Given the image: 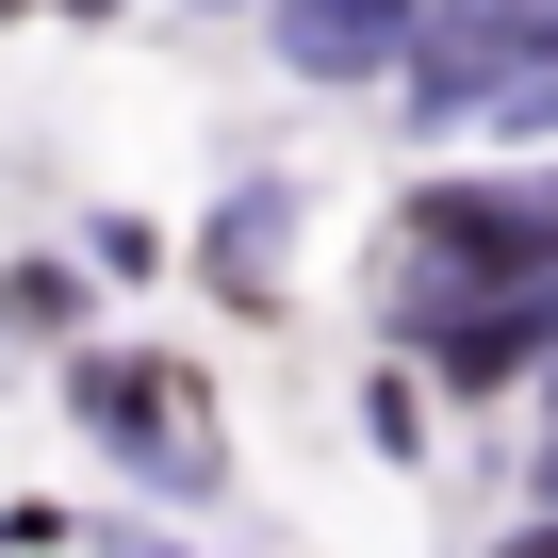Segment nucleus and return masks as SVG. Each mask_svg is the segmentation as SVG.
I'll return each mask as SVG.
<instances>
[{
    "label": "nucleus",
    "mask_w": 558,
    "mask_h": 558,
    "mask_svg": "<svg viewBox=\"0 0 558 558\" xmlns=\"http://www.w3.org/2000/svg\"><path fill=\"white\" fill-rule=\"evenodd\" d=\"M542 345H558V263H542V279H444V263H427V296H411V362H427L444 395H509Z\"/></svg>",
    "instance_id": "obj_1"
},
{
    "label": "nucleus",
    "mask_w": 558,
    "mask_h": 558,
    "mask_svg": "<svg viewBox=\"0 0 558 558\" xmlns=\"http://www.w3.org/2000/svg\"><path fill=\"white\" fill-rule=\"evenodd\" d=\"M411 116L427 132H460V116H493V99H525V83H558V17L542 0H460V17H427L411 34Z\"/></svg>",
    "instance_id": "obj_2"
},
{
    "label": "nucleus",
    "mask_w": 558,
    "mask_h": 558,
    "mask_svg": "<svg viewBox=\"0 0 558 558\" xmlns=\"http://www.w3.org/2000/svg\"><path fill=\"white\" fill-rule=\"evenodd\" d=\"M411 263H444V279H542L558 263V181H427L411 197Z\"/></svg>",
    "instance_id": "obj_3"
},
{
    "label": "nucleus",
    "mask_w": 558,
    "mask_h": 558,
    "mask_svg": "<svg viewBox=\"0 0 558 558\" xmlns=\"http://www.w3.org/2000/svg\"><path fill=\"white\" fill-rule=\"evenodd\" d=\"M66 395H83V427H99V444H116V460L148 476V493H214V427L181 411V378H132V362H83Z\"/></svg>",
    "instance_id": "obj_4"
},
{
    "label": "nucleus",
    "mask_w": 558,
    "mask_h": 558,
    "mask_svg": "<svg viewBox=\"0 0 558 558\" xmlns=\"http://www.w3.org/2000/svg\"><path fill=\"white\" fill-rule=\"evenodd\" d=\"M263 17H279V66L296 83H378V66H411L427 0H263Z\"/></svg>",
    "instance_id": "obj_5"
},
{
    "label": "nucleus",
    "mask_w": 558,
    "mask_h": 558,
    "mask_svg": "<svg viewBox=\"0 0 558 558\" xmlns=\"http://www.w3.org/2000/svg\"><path fill=\"white\" fill-rule=\"evenodd\" d=\"M279 214H296V197H230V230H214V279H230V296H279Z\"/></svg>",
    "instance_id": "obj_6"
},
{
    "label": "nucleus",
    "mask_w": 558,
    "mask_h": 558,
    "mask_svg": "<svg viewBox=\"0 0 558 558\" xmlns=\"http://www.w3.org/2000/svg\"><path fill=\"white\" fill-rule=\"evenodd\" d=\"M493 558H558V509H542V525H525V542H493Z\"/></svg>",
    "instance_id": "obj_7"
},
{
    "label": "nucleus",
    "mask_w": 558,
    "mask_h": 558,
    "mask_svg": "<svg viewBox=\"0 0 558 558\" xmlns=\"http://www.w3.org/2000/svg\"><path fill=\"white\" fill-rule=\"evenodd\" d=\"M542 493H558V460H542Z\"/></svg>",
    "instance_id": "obj_8"
}]
</instances>
